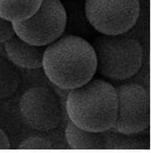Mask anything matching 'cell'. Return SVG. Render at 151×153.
Segmentation results:
<instances>
[{"mask_svg": "<svg viewBox=\"0 0 151 153\" xmlns=\"http://www.w3.org/2000/svg\"><path fill=\"white\" fill-rule=\"evenodd\" d=\"M21 82L17 67L7 59L0 56V100L12 96Z\"/></svg>", "mask_w": 151, "mask_h": 153, "instance_id": "cell-11", "label": "cell"}, {"mask_svg": "<svg viewBox=\"0 0 151 153\" xmlns=\"http://www.w3.org/2000/svg\"><path fill=\"white\" fill-rule=\"evenodd\" d=\"M118 108L114 129L123 135L141 133L150 126V94L143 86L125 83L116 88Z\"/></svg>", "mask_w": 151, "mask_h": 153, "instance_id": "cell-6", "label": "cell"}, {"mask_svg": "<svg viewBox=\"0 0 151 153\" xmlns=\"http://www.w3.org/2000/svg\"><path fill=\"white\" fill-rule=\"evenodd\" d=\"M18 148L21 150H49L53 149V144L45 137L31 136L21 141Z\"/></svg>", "mask_w": 151, "mask_h": 153, "instance_id": "cell-12", "label": "cell"}, {"mask_svg": "<svg viewBox=\"0 0 151 153\" xmlns=\"http://www.w3.org/2000/svg\"><path fill=\"white\" fill-rule=\"evenodd\" d=\"M11 149V143L6 133L0 128V150Z\"/></svg>", "mask_w": 151, "mask_h": 153, "instance_id": "cell-14", "label": "cell"}, {"mask_svg": "<svg viewBox=\"0 0 151 153\" xmlns=\"http://www.w3.org/2000/svg\"><path fill=\"white\" fill-rule=\"evenodd\" d=\"M66 139L74 150H104L108 147L107 131L93 132L79 128L70 120L65 130Z\"/></svg>", "mask_w": 151, "mask_h": 153, "instance_id": "cell-9", "label": "cell"}, {"mask_svg": "<svg viewBox=\"0 0 151 153\" xmlns=\"http://www.w3.org/2000/svg\"><path fill=\"white\" fill-rule=\"evenodd\" d=\"M96 68L93 45L81 36L62 35L45 48L42 68L59 89L69 91L87 83Z\"/></svg>", "mask_w": 151, "mask_h": 153, "instance_id": "cell-1", "label": "cell"}, {"mask_svg": "<svg viewBox=\"0 0 151 153\" xmlns=\"http://www.w3.org/2000/svg\"><path fill=\"white\" fill-rule=\"evenodd\" d=\"M67 92L65 108L73 123L93 132H105L114 128L118 98L116 88L112 84L93 78Z\"/></svg>", "mask_w": 151, "mask_h": 153, "instance_id": "cell-2", "label": "cell"}, {"mask_svg": "<svg viewBox=\"0 0 151 153\" xmlns=\"http://www.w3.org/2000/svg\"><path fill=\"white\" fill-rule=\"evenodd\" d=\"M6 58L17 68L28 70L42 68L46 47H38L27 43L14 34L4 44Z\"/></svg>", "mask_w": 151, "mask_h": 153, "instance_id": "cell-8", "label": "cell"}, {"mask_svg": "<svg viewBox=\"0 0 151 153\" xmlns=\"http://www.w3.org/2000/svg\"><path fill=\"white\" fill-rule=\"evenodd\" d=\"M19 111L24 122L30 128L38 131H50L58 128L63 118L58 96L43 86L33 87L21 95Z\"/></svg>", "mask_w": 151, "mask_h": 153, "instance_id": "cell-7", "label": "cell"}, {"mask_svg": "<svg viewBox=\"0 0 151 153\" xmlns=\"http://www.w3.org/2000/svg\"><path fill=\"white\" fill-rule=\"evenodd\" d=\"M15 34L12 23L0 17V44H4Z\"/></svg>", "mask_w": 151, "mask_h": 153, "instance_id": "cell-13", "label": "cell"}, {"mask_svg": "<svg viewBox=\"0 0 151 153\" xmlns=\"http://www.w3.org/2000/svg\"><path fill=\"white\" fill-rule=\"evenodd\" d=\"M140 0H86L85 15L93 29L104 35H121L137 23Z\"/></svg>", "mask_w": 151, "mask_h": 153, "instance_id": "cell-5", "label": "cell"}, {"mask_svg": "<svg viewBox=\"0 0 151 153\" xmlns=\"http://www.w3.org/2000/svg\"><path fill=\"white\" fill-rule=\"evenodd\" d=\"M67 23V14L60 0H42L34 14L12 26L15 34L27 43L47 47L63 35Z\"/></svg>", "mask_w": 151, "mask_h": 153, "instance_id": "cell-4", "label": "cell"}, {"mask_svg": "<svg viewBox=\"0 0 151 153\" xmlns=\"http://www.w3.org/2000/svg\"><path fill=\"white\" fill-rule=\"evenodd\" d=\"M42 0H0V17L12 23L28 19L38 9Z\"/></svg>", "mask_w": 151, "mask_h": 153, "instance_id": "cell-10", "label": "cell"}, {"mask_svg": "<svg viewBox=\"0 0 151 153\" xmlns=\"http://www.w3.org/2000/svg\"><path fill=\"white\" fill-rule=\"evenodd\" d=\"M96 71L115 81H123L135 75L142 66L143 49L138 39L121 35L97 37L93 41Z\"/></svg>", "mask_w": 151, "mask_h": 153, "instance_id": "cell-3", "label": "cell"}]
</instances>
